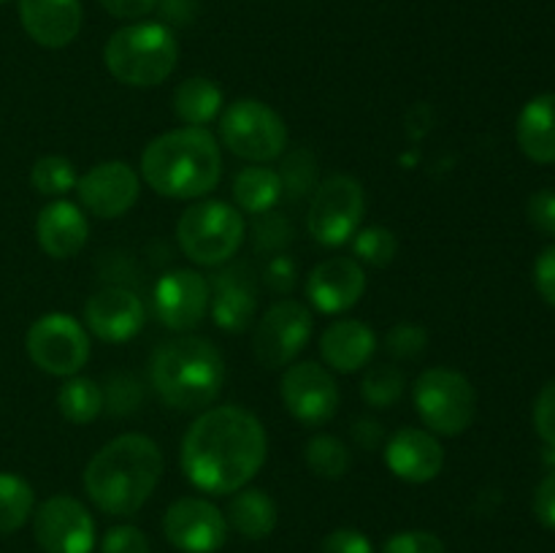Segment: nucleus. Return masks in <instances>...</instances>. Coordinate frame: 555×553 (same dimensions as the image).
<instances>
[{
    "label": "nucleus",
    "mask_w": 555,
    "mask_h": 553,
    "mask_svg": "<svg viewBox=\"0 0 555 553\" xmlns=\"http://www.w3.org/2000/svg\"><path fill=\"white\" fill-rule=\"evenodd\" d=\"M269 455V437L244 407H211L182 439V472L198 491L236 493L255 480Z\"/></svg>",
    "instance_id": "f257e3e1"
},
{
    "label": "nucleus",
    "mask_w": 555,
    "mask_h": 553,
    "mask_svg": "<svg viewBox=\"0 0 555 553\" xmlns=\"http://www.w3.org/2000/svg\"><path fill=\"white\" fill-rule=\"evenodd\" d=\"M166 459L146 434H122L103 445L85 470V491L101 513L114 518L135 515L155 493Z\"/></svg>",
    "instance_id": "f03ea898"
},
{
    "label": "nucleus",
    "mask_w": 555,
    "mask_h": 553,
    "mask_svg": "<svg viewBox=\"0 0 555 553\" xmlns=\"http://www.w3.org/2000/svg\"><path fill=\"white\" fill-rule=\"evenodd\" d=\"M222 173L220 144L206 128L168 130L141 152V177L157 195L177 201L204 198Z\"/></svg>",
    "instance_id": "7ed1b4c3"
},
{
    "label": "nucleus",
    "mask_w": 555,
    "mask_h": 553,
    "mask_svg": "<svg viewBox=\"0 0 555 553\" xmlns=\"http://www.w3.org/2000/svg\"><path fill=\"white\" fill-rule=\"evenodd\" d=\"M150 383L168 407L204 412L225 383V358L204 336H179L155 347Z\"/></svg>",
    "instance_id": "20e7f679"
},
{
    "label": "nucleus",
    "mask_w": 555,
    "mask_h": 553,
    "mask_svg": "<svg viewBox=\"0 0 555 553\" xmlns=\"http://www.w3.org/2000/svg\"><path fill=\"white\" fill-rule=\"evenodd\" d=\"M108 74L128 87H157L179 63L177 36L163 22H133L114 33L103 49Z\"/></svg>",
    "instance_id": "39448f33"
},
{
    "label": "nucleus",
    "mask_w": 555,
    "mask_h": 553,
    "mask_svg": "<svg viewBox=\"0 0 555 553\" xmlns=\"http://www.w3.org/2000/svg\"><path fill=\"white\" fill-rule=\"evenodd\" d=\"M247 226L236 206L225 201H198L177 222V242L182 253L198 266H222L238 253Z\"/></svg>",
    "instance_id": "423d86ee"
},
{
    "label": "nucleus",
    "mask_w": 555,
    "mask_h": 553,
    "mask_svg": "<svg viewBox=\"0 0 555 553\" xmlns=\"http://www.w3.org/2000/svg\"><path fill=\"white\" fill-rule=\"evenodd\" d=\"M412 401L428 432L439 437L464 434L477 412L475 385L466 374L448 366L426 369L412 385Z\"/></svg>",
    "instance_id": "0eeeda50"
},
{
    "label": "nucleus",
    "mask_w": 555,
    "mask_h": 553,
    "mask_svg": "<svg viewBox=\"0 0 555 553\" xmlns=\"http://www.w3.org/2000/svg\"><path fill=\"white\" fill-rule=\"evenodd\" d=\"M220 139L242 160L271 163L285 152L287 125L269 103L238 98L222 112Z\"/></svg>",
    "instance_id": "6e6552de"
},
{
    "label": "nucleus",
    "mask_w": 555,
    "mask_h": 553,
    "mask_svg": "<svg viewBox=\"0 0 555 553\" xmlns=\"http://www.w3.org/2000/svg\"><path fill=\"white\" fill-rule=\"evenodd\" d=\"M363 211H366V195L361 182L347 173H334L314 190L307 211V231L312 233L314 242L339 247L361 231Z\"/></svg>",
    "instance_id": "1a4fd4ad"
},
{
    "label": "nucleus",
    "mask_w": 555,
    "mask_h": 553,
    "mask_svg": "<svg viewBox=\"0 0 555 553\" xmlns=\"http://www.w3.org/2000/svg\"><path fill=\"white\" fill-rule=\"evenodd\" d=\"M25 347L30 361L54 377H74L90 358L85 325L65 312H49L27 329Z\"/></svg>",
    "instance_id": "9d476101"
},
{
    "label": "nucleus",
    "mask_w": 555,
    "mask_h": 553,
    "mask_svg": "<svg viewBox=\"0 0 555 553\" xmlns=\"http://www.w3.org/2000/svg\"><path fill=\"white\" fill-rule=\"evenodd\" d=\"M314 331V318L307 304L282 298L271 304L263 318L255 323L253 352L266 369L291 366L298 352L309 345Z\"/></svg>",
    "instance_id": "9b49d317"
},
{
    "label": "nucleus",
    "mask_w": 555,
    "mask_h": 553,
    "mask_svg": "<svg viewBox=\"0 0 555 553\" xmlns=\"http://www.w3.org/2000/svg\"><path fill=\"white\" fill-rule=\"evenodd\" d=\"M33 537L43 553H92L95 518L79 499L57 493L33 510Z\"/></svg>",
    "instance_id": "f8f14e48"
},
{
    "label": "nucleus",
    "mask_w": 555,
    "mask_h": 553,
    "mask_svg": "<svg viewBox=\"0 0 555 553\" xmlns=\"http://www.w3.org/2000/svg\"><path fill=\"white\" fill-rule=\"evenodd\" d=\"M225 513L209 499L182 497L163 515V537L182 553H217L228 542Z\"/></svg>",
    "instance_id": "ddd939ff"
},
{
    "label": "nucleus",
    "mask_w": 555,
    "mask_h": 553,
    "mask_svg": "<svg viewBox=\"0 0 555 553\" xmlns=\"http://www.w3.org/2000/svg\"><path fill=\"white\" fill-rule=\"evenodd\" d=\"M282 401L296 421L323 426L339 410V385L318 361H293L280 383Z\"/></svg>",
    "instance_id": "4468645a"
},
{
    "label": "nucleus",
    "mask_w": 555,
    "mask_h": 553,
    "mask_svg": "<svg viewBox=\"0 0 555 553\" xmlns=\"http://www.w3.org/2000/svg\"><path fill=\"white\" fill-rule=\"evenodd\" d=\"M81 206L101 220L128 215L141 195V179L133 166L122 160H106L81 173L76 184Z\"/></svg>",
    "instance_id": "2eb2a0df"
},
{
    "label": "nucleus",
    "mask_w": 555,
    "mask_h": 553,
    "mask_svg": "<svg viewBox=\"0 0 555 553\" xmlns=\"http://www.w3.org/2000/svg\"><path fill=\"white\" fill-rule=\"evenodd\" d=\"M209 280L193 269L168 271L155 285L157 320L171 331L198 329L206 314H209Z\"/></svg>",
    "instance_id": "dca6fc26"
},
{
    "label": "nucleus",
    "mask_w": 555,
    "mask_h": 553,
    "mask_svg": "<svg viewBox=\"0 0 555 553\" xmlns=\"http://www.w3.org/2000/svg\"><path fill=\"white\" fill-rule=\"evenodd\" d=\"M144 301L128 287H103L85 304V323L98 339L108 345L130 342L144 329Z\"/></svg>",
    "instance_id": "f3484780"
},
{
    "label": "nucleus",
    "mask_w": 555,
    "mask_h": 553,
    "mask_svg": "<svg viewBox=\"0 0 555 553\" xmlns=\"http://www.w3.org/2000/svg\"><path fill=\"white\" fill-rule=\"evenodd\" d=\"M363 293H366V274L361 263L341 255L320 260L307 276V298L325 314H339L356 307Z\"/></svg>",
    "instance_id": "a211bd4d"
},
{
    "label": "nucleus",
    "mask_w": 555,
    "mask_h": 553,
    "mask_svg": "<svg viewBox=\"0 0 555 553\" xmlns=\"http://www.w3.org/2000/svg\"><path fill=\"white\" fill-rule=\"evenodd\" d=\"M385 464L399 480L421 486L442 472L444 448L426 428L404 426L385 442Z\"/></svg>",
    "instance_id": "6ab92c4d"
},
{
    "label": "nucleus",
    "mask_w": 555,
    "mask_h": 553,
    "mask_svg": "<svg viewBox=\"0 0 555 553\" xmlns=\"http://www.w3.org/2000/svg\"><path fill=\"white\" fill-rule=\"evenodd\" d=\"M20 20L27 36L47 49H63L79 36V0H20Z\"/></svg>",
    "instance_id": "aec40b11"
},
{
    "label": "nucleus",
    "mask_w": 555,
    "mask_h": 553,
    "mask_svg": "<svg viewBox=\"0 0 555 553\" xmlns=\"http://www.w3.org/2000/svg\"><path fill=\"white\" fill-rule=\"evenodd\" d=\"M87 236H90V226H87L85 211L70 201L57 198L38 211L36 239L49 258H74L87 244Z\"/></svg>",
    "instance_id": "412c9836"
},
{
    "label": "nucleus",
    "mask_w": 555,
    "mask_h": 553,
    "mask_svg": "<svg viewBox=\"0 0 555 553\" xmlns=\"http://www.w3.org/2000/svg\"><path fill=\"white\" fill-rule=\"evenodd\" d=\"M209 287L215 291V298L209 304L211 318H215L220 329L244 331L253 323L255 309H258V296H255V285L244 266L225 269L211 280Z\"/></svg>",
    "instance_id": "4be33fe9"
},
{
    "label": "nucleus",
    "mask_w": 555,
    "mask_h": 553,
    "mask_svg": "<svg viewBox=\"0 0 555 553\" xmlns=\"http://www.w3.org/2000/svg\"><path fill=\"white\" fill-rule=\"evenodd\" d=\"M377 350V336L361 320H336L320 336V356L336 372H358L369 366Z\"/></svg>",
    "instance_id": "5701e85b"
},
{
    "label": "nucleus",
    "mask_w": 555,
    "mask_h": 553,
    "mask_svg": "<svg viewBox=\"0 0 555 553\" xmlns=\"http://www.w3.org/2000/svg\"><path fill=\"white\" fill-rule=\"evenodd\" d=\"M515 139L534 163H555V92L537 95L520 108Z\"/></svg>",
    "instance_id": "b1692460"
},
{
    "label": "nucleus",
    "mask_w": 555,
    "mask_h": 553,
    "mask_svg": "<svg viewBox=\"0 0 555 553\" xmlns=\"http://www.w3.org/2000/svg\"><path fill=\"white\" fill-rule=\"evenodd\" d=\"M225 518L244 540H266L276 529V502L263 488H242L228 502Z\"/></svg>",
    "instance_id": "393cba45"
},
{
    "label": "nucleus",
    "mask_w": 555,
    "mask_h": 553,
    "mask_svg": "<svg viewBox=\"0 0 555 553\" xmlns=\"http://www.w3.org/2000/svg\"><path fill=\"white\" fill-rule=\"evenodd\" d=\"M282 173L269 168L266 163H253L233 177V201L242 211L249 215H266L282 198Z\"/></svg>",
    "instance_id": "a878e982"
},
{
    "label": "nucleus",
    "mask_w": 555,
    "mask_h": 553,
    "mask_svg": "<svg viewBox=\"0 0 555 553\" xmlns=\"http://www.w3.org/2000/svg\"><path fill=\"white\" fill-rule=\"evenodd\" d=\"M222 90L206 76H190L173 90V112L190 128H204L222 112Z\"/></svg>",
    "instance_id": "bb28decb"
},
{
    "label": "nucleus",
    "mask_w": 555,
    "mask_h": 553,
    "mask_svg": "<svg viewBox=\"0 0 555 553\" xmlns=\"http://www.w3.org/2000/svg\"><path fill=\"white\" fill-rule=\"evenodd\" d=\"M57 407L63 412L65 421L70 423H92L106 407V394H103L101 385L90 377H65V383L57 390Z\"/></svg>",
    "instance_id": "cd10ccee"
},
{
    "label": "nucleus",
    "mask_w": 555,
    "mask_h": 553,
    "mask_svg": "<svg viewBox=\"0 0 555 553\" xmlns=\"http://www.w3.org/2000/svg\"><path fill=\"white\" fill-rule=\"evenodd\" d=\"M36 510L33 486L20 475L0 472V537L20 531Z\"/></svg>",
    "instance_id": "c85d7f7f"
},
{
    "label": "nucleus",
    "mask_w": 555,
    "mask_h": 553,
    "mask_svg": "<svg viewBox=\"0 0 555 553\" xmlns=\"http://www.w3.org/2000/svg\"><path fill=\"white\" fill-rule=\"evenodd\" d=\"M304 459L309 470L325 480H339L350 470V450L334 434H314L304 448Z\"/></svg>",
    "instance_id": "c756f323"
},
{
    "label": "nucleus",
    "mask_w": 555,
    "mask_h": 553,
    "mask_svg": "<svg viewBox=\"0 0 555 553\" xmlns=\"http://www.w3.org/2000/svg\"><path fill=\"white\" fill-rule=\"evenodd\" d=\"M30 184L36 193L60 198V195L76 190V184H79V173H76V166L68 160V157L43 155L33 163Z\"/></svg>",
    "instance_id": "7c9ffc66"
},
{
    "label": "nucleus",
    "mask_w": 555,
    "mask_h": 553,
    "mask_svg": "<svg viewBox=\"0 0 555 553\" xmlns=\"http://www.w3.org/2000/svg\"><path fill=\"white\" fill-rule=\"evenodd\" d=\"M404 374L393 363H377L363 374L361 396L372 407H393L404 394Z\"/></svg>",
    "instance_id": "2f4dec72"
},
{
    "label": "nucleus",
    "mask_w": 555,
    "mask_h": 553,
    "mask_svg": "<svg viewBox=\"0 0 555 553\" xmlns=\"http://www.w3.org/2000/svg\"><path fill=\"white\" fill-rule=\"evenodd\" d=\"M352 253H356L358 260L369 266H383L393 263L396 253H399V239L390 228L383 226H372V228H363L352 236Z\"/></svg>",
    "instance_id": "473e14b6"
},
{
    "label": "nucleus",
    "mask_w": 555,
    "mask_h": 553,
    "mask_svg": "<svg viewBox=\"0 0 555 553\" xmlns=\"http://www.w3.org/2000/svg\"><path fill=\"white\" fill-rule=\"evenodd\" d=\"M379 553H448V551H444V542L439 540L434 531L412 529V531H399V535L388 537Z\"/></svg>",
    "instance_id": "72a5a7b5"
},
{
    "label": "nucleus",
    "mask_w": 555,
    "mask_h": 553,
    "mask_svg": "<svg viewBox=\"0 0 555 553\" xmlns=\"http://www.w3.org/2000/svg\"><path fill=\"white\" fill-rule=\"evenodd\" d=\"M101 553H152V548L139 526L119 524L103 535Z\"/></svg>",
    "instance_id": "f704fd0d"
},
{
    "label": "nucleus",
    "mask_w": 555,
    "mask_h": 553,
    "mask_svg": "<svg viewBox=\"0 0 555 553\" xmlns=\"http://www.w3.org/2000/svg\"><path fill=\"white\" fill-rule=\"evenodd\" d=\"M428 334L421 329V325L412 323H399L396 329H390L388 339H385V347L390 350V356L396 358H417L423 350H426Z\"/></svg>",
    "instance_id": "c9c22d12"
},
{
    "label": "nucleus",
    "mask_w": 555,
    "mask_h": 553,
    "mask_svg": "<svg viewBox=\"0 0 555 553\" xmlns=\"http://www.w3.org/2000/svg\"><path fill=\"white\" fill-rule=\"evenodd\" d=\"M534 428L547 448H555V380L540 390L534 401Z\"/></svg>",
    "instance_id": "e433bc0d"
},
{
    "label": "nucleus",
    "mask_w": 555,
    "mask_h": 553,
    "mask_svg": "<svg viewBox=\"0 0 555 553\" xmlns=\"http://www.w3.org/2000/svg\"><path fill=\"white\" fill-rule=\"evenodd\" d=\"M526 215H529V222L537 228V231L555 239V190L551 188L537 190V193L529 198Z\"/></svg>",
    "instance_id": "4c0bfd02"
},
{
    "label": "nucleus",
    "mask_w": 555,
    "mask_h": 553,
    "mask_svg": "<svg viewBox=\"0 0 555 553\" xmlns=\"http://www.w3.org/2000/svg\"><path fill=\"white\" fill-rule=\"evenodd\" d=\"M320 553H374V545L363 531L334 529L320 542Z\"/></svg>",
    "instance_id": "58836bf2"
},
{
    "label": "nucleus",
    "mask_w": 555,
    "mask_h": 553,
    "mask_svg": "<svg viewBox=\"0 0 555 553\" xmlns=\"http://www.w3.org/2000/svg\"><path fill=\"white\" fill-rule=\"evenodd\" d=\"M534 285L540 296L555 307V244L545 247L534 263Z\"/></svg>",
    "instance_id": "ea45409f"
},
{
    "label": "nucleus",
    "mask_w": 555,
    "mask_h": 553,
    "mask_svg": "<svg viewBox=\"0 0 555 553\" xmlns=\"http://www.w3.org/2000/svg\"><path fill=\"white\" fill-rule=\"evenodd\" d=\"M534 515L542 526L555 531V470L547 472L534 491Z\"/></svg>",
    "instance_id": "a19ab883"
},
{
    "label": "nucleus",
    "mask_w": 555,
    "mask_h": 553,
    "mask_svg": "<svg viewBox=\"0 0 555 553\" xmlns=\"http://www.w3.org/2000/svg\"><path fill=\"white\" fill-rule=\"evenodd\" d=\"M114 20H141L157 9V0H98Z\"/></svg>",
    "instance_id": "79ce46f5"
},
{
    "label": "nucleus",
    "mask_w": 555,
    "mask_h": 553,
    "mask_svg": "<svg viewBox=\"0 0 555 553\" xmlns=\"http://www.w3.org/2000/svg\"><path fill=\"white\" fill-rule=\"evenodd\" d=\"M157 9H160V14L166 16L168 22H177V25L190 22L195 16L193 0H157Z\"/></svg>",
    "instance_id": "37998d69"
},
{
    "label": "nucleus",
    "mask_w": 555,
    "mask_h": 553,
    "mask_svg": "<svg viewBox=\"0 0 555 553\" xmlns=\"http://www.w3.org/2000/svg\"><path fill=\"white\" fill-rule=\"evenodd\" d=\"M0 3H5V0H0Z\"/></svg>",
    "instance_id": "c03bdc74"
}]
</instances>
